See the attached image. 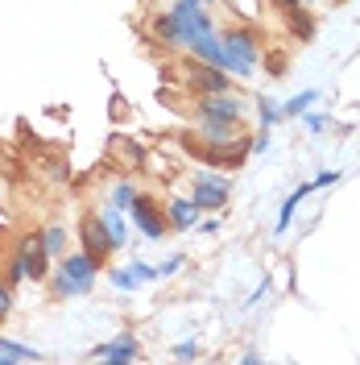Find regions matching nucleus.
<instances>
[{
    "label": "nucleus",
    "mask_w": 360,
    "mask_h": 365,
    "mask_svg": "<svg viewBox=\"0 0 360 365\" xmlns=\"http://www.w3.org/2000/svg\"><path fill=\"white\" fill-rule=\"evenodd\" d=\"M137 195H141V191H137V182H133V179H120V182L112 187V195H108V204L120 207V212H129V204H133Z\"/></svg>",
    "instance_id": "6ab92c4d"
},
{
    "label": "nucleus",
    "mask_w": 360,
    "mask_h": 365,
    "mask_svg": "<svg viewBox=\"0 0 360 365\" xmlns=\"http://www.w3.org/2000/svg\"><path fill=\"white\" fill-rule=\"evenodd\" d=\"M220 46H224V71L232 79H253L257 63H261V34L248 25H232L220 29Z\"/></svg>",
    "instance_id": "7ed1b4c3"
},
{
    "label": "nucleus",
    "mask_w": 360,
    "mask_h": 365,
    "mask_svg": "<svg viewBox=\"0 0 360 365\" xmlns=\"http://www.w3.org/2000/svg\"><path fill=\"white\" fill-rule=\"evenodd\" d=\"M100 262L91 257L88 250H75V253H63L54 266H50V282H54V295L58 299H79L88 295L91 287H95V278H100Z\"/></svg>",
    "instance_id": "f03ea898"
},
{
    "label": "nucleus",
    "mask_w": 360,
    "mask_h": 365,
    "mask_svg": "<svg viewBox=\"0 0 360 365\" xmlns=\"http://www.w3.org/2000/svg\"><path fill=\"white\" fill-rule=\"evenodd\" d=\"M311 191H315V187H311V182H302L298 191H290V195L282 200V212H277V225H273V232H286V228H290V220H294V212H298V204H302Z\"/></svg>",
    "instance_id": "2eb2a0df"
},
{
    "label": "nucleus",
    "mask_w": 360,
    "mask_h": 365,
    "mask_svg": "<svg viewBox=\"0 0 360 365\" xmlns=\"http://www.w3.org/2000/svg\"><path fill=\"white\" fill-rule=\"evenodd\" d=\"M302 116H307V129H311V133H323V129L332 125V120H327V116H323V113H311V108H307V113H302Z\"/></svg>",
    "instance_id": "393cba45"
},
{
    "label": "nucleus",
    "mask_w": 360,
    "mask_h": 365,
    "mask_svg": "<svg viewBox=\"0 0 360 365\" xmlns=\"http://www.w3.org/2000/svg\"><path fill=\"white\" fill-rule=\"evenodd\" d=\"M339 179H344V170H319L315 179H311V187H315V191H323V187H336Z\"/></svg>",
    "instance_id": "4be33fe9"
},
{
    "label": "nucleus",
    "mask_w": 360,
    "mask_h": 365,
    "mask_svg": "<svg viewBox=\"0 0 360 365\" xmlns=\"http://www.w3.org/2000/svg\"><path fill=\"white\" fill-rule=\"evenodd\" d=\"M79 241H83V250L104 266L108 262V253H112V241H108V228H104V220H100V212H91V216H83V225H79Z\"/></svg>",
    "instance_id": "6e6552de"
},
{
    "label": "nucleus",
    "mask_w": 360,
    "mask_h": 365,
    "mask_svg": "<svg viewBox=\"0 0 360 365\" xmlns=\"http://www.w3.org/2000/svg\"><path fill=\"white\" fill-rule=\"evenodd\" d=\"M17 250L25 253V266H29V278L33 282H46L50 278V253H46V245H42V232H29V237H21V245Z\"/></svg>",
    "instance_id": "1a4fd4ad"
},
{
    "label": "nucleus",
    "mask_w": 360,
    "mask_h": 365,
    "mask_svg": "<svg viewBox=\"0 0 360 365\" xmlns=\"http://www.w3.org/2000/svg\"><path fill=\"white\" fill-rule=\"evenodd\" d=\"M311 104H319V91L315 88H302L294 91L290 100H282V120H294V116H302Z\"/></svg>",
    "instance_id": "dca6fc26"
},
{
    "label": "nucleus",
    "mask_w": 360,
    "mask_h": 365,
    "mask_svg": "<svg viewBox=\"0 0 360 365\" xmlns=\"http://www.w3.org/2000/svg\"><path fill=\"white\" fill-rule=\"evenodd\" d=\"M257 116H261L265 129H273V125L282 120V100H273V96H257Z\"/></svg>",
    "instance_id": "aec40b11"
},
{
    "label": "nucleus",
    "mask_w": 360,
    "mask_h": 365,
    "mask_svg": "<svg viewBox=\"0 0 360 365\" xmlns=\"http://www.w3.org/2000/svg\"><path fill=\"white\" fill-rule=\"evenodd\" d=\"M211 29H216V17L207 13V4H199V0H174L166 13L154 17V38L162 46H182L186 50L199 34H211Z\"/></svg>",
    "instance_id": "f257e3e1"
},
{
    "label": "nucleus",
    "mask_w": 360,
    "mask_h": 365,
    "mask_svg": "<svg viewBox=\"0 0 360 365\" xmlns=\"http://www.w3.org/2000/svg\"><path fill=\"white\" fill-rule=\"evenodd\" d=\"M199 63H211V67H220L224 71V46H220V29H211V34H199L195 42L186 46Z\"/></svg>",
    "instance_id": "ddd939ff"
},
{
    "label": "nucleus",
    "mask_w": 360,
    "mask_h": 365,
    "mask_svg": "<svg viewBox=\"0 0 360 365\" xmlns=\"http://www.w3.org/2000/svg\"><path fill=\"white\" fill-rule=\"evenodd\" d=\"M108 278H112L116 291H137V287H145V282H154L158 278V270L149 266V262H129V266H116V270H108Z\"/></svg>",
    "instance_id": "9d476101"
},
{
    "label": "nucleus",
    "mask_w": 360,
    "mask_h": 365,
    "mask_svg": "<svg viewBox=\"0 0 360 365\" xmlns=\"http://www.w3.org/2000/svg\"><path fill=\"white\" fill-rule=\"evenodd\" d=\"M129 216H133V225L141 228V237H145V241L166 237V207H158L149 195H137L133 204H129Z\"/></svg>",
    "instance_id": "423d86ee"
},
{
    "label": "nucleus",
    "mask_w": 360,
    "mask_h": 365,
    "mask_svg": "<svg viewBox=\"0 0 360 365\" xmlns=\"http://www.w3.org/2000/svg\"><path fill=\"white\" fill-rule=\"evenodd\" d=\"M100 220H104V228H108L112 250H125V245H129V225H125V212L108 204V207H100Z\"/></svg>",
    "instance_id": "4468645a"
},
{
    "label": "nucleus",
    "mask_w": 360,
    "mask_h": 365,
    "mask_svg": "<svg viewBox=\"0 0 360 365\" xmlns=\"http://www.w3.org/2000/svg\"><path fill=\"white\" fill-rule=\"evenodd\" d=\"M91 357H95V361H112V365L141 361V341H137L133 332H120V336H112V341L95 344V349H91Z\"/></svg>",
    "instance_id": "0eeeda50"
},
{
    "label": "nucleus",
    "mask_w": 360,
    "mask_h": 365,
    "mask_svg": "<svg viewBox=\"0 0 360 365\" xmlns=\"http://www.w3.org/2000/svg\"><path fill=\"white\" fill-rule=\"evenodd\" d=\"M199 4H207V9H211V4H216V0H199Z\"/></svg>",
    "instance_id": "bb28decb"
},
{
    "label": "nucleus",
    "mask_w": 360,
    "mask_h": 365,
    "mask_svg": "<svg viewBox=\"0 0 360 365\" xmlns=\"http://www.w3.org/2000/svg\"><path fill=\"white\" fill-rule=\"evenodd\" d=\"M154 270H158V278H174V274L182 270V253H170V257H166L162 266H154Z\"/></svg>",
    "instance_id": "412c9836"
},
{
    "label": "nucleus",
    "mask_w": 360,
    "mask_h": 365,
    "mask_svg": "<svg viewBox=\"0 0 360 365\" xmlns=\"http://www.w3.org/2000/svg\"><path fill=\"white\" fill-rule=\"evenodd\" d=\"M166 225L170 228H179V232H186V228H195L199 225V216H203V207L191 200V195H174V200H166Z\"/></svg>",
    "instance_id": "9b49d317"
},
{
    "label": "nucleus",
    "mask_w": 360,
    "mask_h": 365,
    "mask_svg": "<svg viewBox=\"0 0 360 365\" xmlns=\"http://www.w3.org/2000/svg\"><path fill=\"white\" fill-rule=\"evenodd\" d=\"M174 357H179V361H195V357H199V344L195 341H179L174 344Z\"/></svg>",
    "instance_id": "b1692460"
},
{
    "label": "nucleus",
    "mask_w": 360,
    "mask_h": 365,
    "mask_svg": "<svg viewBox=\"0 0 360 365\" xmlns=\"http://www.w3.org/2000/svg\"><path fill=\"white\" fill-rule=\"evenodd\" d=\"M191 88H195V96H207V91H228L232 88V75L220 67H211V63H199V71L191 75Z\"/></svg>",
    "instance_id": "f8f14e48"
},
{
    "label": "nucleus",
    "mask_w": 360,
    "mask_h": 365,
    "mask_svg": "<svg viewBox=\"0 0 360 365\" xmlns=\"http://www.w3.org/2000/svg\"><path fill=\"white\" fill-rule=\"evenodd\" d=\"M195 116H216V120H232V125H245L248 104L236 96V91H207V96H195Z\"/></svg>",
    "instance_id": "39448f33"
},
{
    "label": "nucleus",
    "mask_w": 360,
    "mask_h": 365,
    "mask_svg": "<svg viewBox=\"0 0 360 365\" xmlns=\"http://www.w3.org/2000/svg\"><path fill=\"white\" fill-rule=\"evenodd\" d=\"M195 228H199L203 237H211V232L220 228V220H216V216H207V220H203V216H199V225H195Z\"/></svg>",
    "instance_id": "a878e982"
},
{
    "label": "nucleus",
    "mask_w": 360,
    "mask_h": 365,
    "mask_svg": "<svg viewBox=\"0 0 360 365\" xmlns=\"http://www.w3.org/2000/svg\"><path fill=\"white\" fill-rule=\"evenodd\" d=\"M42 245H46L50 257H63V253H67V228L63 225H46L42 228Z\"/></svg>",
    "instance_id": "a211bd4d"
},
{
    "label": "nucleus",
    "mask_w": 360,
    "mask_h": 365,
    "mask_svg": "<svg viewBox=\"0 0 360 365\" xmlns=\"http://www.w3.org/2000/svg\"><path fill=\"white\" fill-rule=\"evenodd\" d=\"M0 361H42V353H38L33 344H21V341L0 336Z\"/></svg>",
    "instance_id": "f3484780"
},
{
    "label": "nucleus",
    "mask_w": 360,
    "mask_h": 365,
    "mask_svg": "<svg viewBox=\"0 0 360 365\" xmlns=\"http://www.w3.org/2000/svg\"><path fill=\"white\" fill-rule=\"evenodd\" d=\"M273 4H277V9H286V13H294V17H302V13H307L311 4H319V0H273Z\"/></svg>",
    "instance_id": "5701e85b"
},
{
    "label": "nucleus",
    "mask_w": 360,
    "mask_h": 365,
    "mask_svg": "<svg viewBox=\"0 0 360 365\" xmlns=\"http://www.w3.org/2000/svg\"><path fill=\"white\" fill-rule=\"evenodd\" d=\"M191 200L203 212H224L228 200H232V182L224 175H211V170H195L191 175Z\"/></svg>",
    "instance_id": "20e7f679"
},
{
    "label": "nucleus",
    "mask_w": 360,
    "mask_h": 365,
    "mask_svg": "<svg viewBox=\"0 0 360 365\" xmlns=\"http://www.w3.org/2000/svg\"><path fill=\"white\" fill-rule=\"evenodd\" d=\"M327 4H344V0H327Z\"/></svg>",
    "instance_id": "cd10ccee"
}]
</instances>
